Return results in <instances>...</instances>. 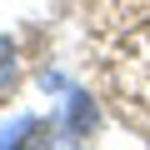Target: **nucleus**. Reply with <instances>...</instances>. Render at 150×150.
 Returning <instances> with one entry per match:
<instances>
[{
    "label": "nucleus",
    "instance_id": "f257e3e1",
    "mask_svg": "<svg viewBox=\"0 0 150 150\" xmlns=\"http://www.w3.org/2000/svg\"><path fill=\"white\" fill-rule=\"evenodd\" d=\"M100 75L125 125L150 140V0H110L100 30Z\"/></svg>",
    "mask_w": 150,
    "mask_h": 150
}]
</instances>
